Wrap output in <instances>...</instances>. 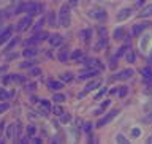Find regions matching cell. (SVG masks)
Returning a JSON list of instances; mask_svg holds the SVG:
<instances>
[{
	"label": "cell",
	"mask_w": 152,
	"mask_h": 144,
	"mask_svg": "<svg viewBox=\"0 0 152 144\" xmlns=\"http://www.w3.org/2000/svg\"><path fill=\"white\" fill-rule=\"evenodd\" d=\"M24 11H26V13L28 14V16H32V14L41 13V11H43V7H41V5H38V3H35V2H27V3L19 5L14 13L19 14V13H24Z\"/></svg>",
	"instance_id": "obj_1"
},
{
	"label": "cell",
	"mask_w": 152,
	"mask_h": 144,
	"mask_svg": "<svg viewBox=\"0 0 152 144\" xmlns=\"http://www.w3.org/2000/svg\"><path fill=\"white\" fill-rule=\"evenodd\" d=\"M57 22H59V26H62V27H68L71 24V13H70V7H68V5H62V7H60Z\"/></svg>",
	"instance_id": "obj_2"
},
{
	"label": "cell",
	"mask_w": 152,
	"mask_h": 144,
	"mask_svg": "<svg viewBox=\"0 0 152 144\" xmlns=\"http://www.w3.org/2000/svg\"><path fill=\"white\" fill-rule=\"evenodd\" d=\"M21 130H22V125L19 122L10 124L8 128H7V138L8 140H16V138L21 135Z\"/></svg>",
	"instance_id": "obj_3"
},
{
	"label": "cell",
	"mask_w": 152,
	"mask_h": 144,
	"mask_svg": "<svg viewBox=\"0 0 152 144\" xmlns=\"http://www.w3.org/2000/svg\"><path fill=\"white\" fill-rule=\"evenodd\" d=\"M89 18L97 19V21L103 22V21H106L108 14H106V11H104V10H102V8H95V10H90V11H89Z\"/></svg>",
	"instance_id": "obj_4"
},
{
	"label": "cell",
	"mask_w": 152,
	"mask_h": 144,
	"mask_svg": "<svg viewBox=\"0 0 152 144\" xmlns=\"http://www.w3.org/2000/svg\"><path fill=\"white\" fill-rule=\"evenodd\" d=\"M84 64L87 68H95V70H103V65L98 59H84Z\"/></svg>",
	"instance_id": "obj_5"
},
{
	"label": "cell",
	"mask_w": 152,
	"mask_h": 144,
	"mask_svg": "<svg viewBox=\"0 0 152 144\" xmlns=\"http://www.w3.org/2000/svg\"><path fill=\"white\" fill-rule=\"evenodd\" d=\"M30 24H32V19H30V16H26V18H22L21 21L18 22V30L19 32H24V30H27L28 27H30Z\"/></svg>",
	"instance_id": "obj_6"
},
{
	"label": "cell",
	"mask_w": 152,
	"mask_h": 144,
	"mask_svg": "<svg viewBox=\"0 0 152 144\" xmlns=\"http://www.w3.org/2000/svg\"><path fill=\"white\" fill-rule=\"evenodd\" d=\"M116 116H117V111H111L109 114H106L104 117L100 119L98 124H97V127H103V125H106V124H109V122H111V121H113V119L116 117Z\"/></svg>",
	"instance_id": "obj_7"
},
{
	"label": "cell",
	"mask_w": 152,
	"mask_h": 144,
	"mask_svg": "<svg viewBox=\"0 0 152 144\" xmlns=\"http://www.w3.org/2000/svg\"><path fill=\"white\" fill-rule=\"evenodd\" d=\"M132 76H133V70H124V71H121V73L114 75L111 79H119V81H124V79L132 78Z\"/></svg>",
	"instance_id": "obj_8"
},
{
	"label": "cell",
	"mask_w": 152,
	"mask_h": 144,
	"mask_svg": "<svg viewBox=\"0 0 152 144\" xmlns=\"http://www.w3.org/2000/svg\"><path fill=\"white\" fill-rule=\"evenodd\" d=\"M147 26H149L147 22H144V24H135V26H133V29H132V37H138L140 33H142Z\"/></svg>",
	"instance_id": "obj_9"
},
{
	"label": "cell",
	"mask_w": 152,
	"mask_h": 144,
	"mask_svg": "<svg viewBox=\"0 0 152 144\" xmlns=\"http://www.w3.org/2000/svg\"><path fill=\"white\" fill-rule=\"evenodd\" d=\"M62 43H64V38H62L60 35H51V37H49V45H51V48H59Z\"/></svg>",
	"instance_id": "obj_10"
},
{
	"label": "cell",
	"mask_w": 152,
	"mask_h": 144,
	"mask_svg": "<svg viewBox=\"0 0 152 144\" xmlns=\"http://www.w3.org/2000/svg\"><path fill=\"white\" fill-rule=\"evenodd\" d=\"M100 70H95V68H87L86 71L79 75V79H87V78H92V76H97Z\"/></svg>",
	"instance_id": "obj_11"
},
{
	"label": "cell",
	"mask_w": 152,
	"mask_h": 144,
	"mask_svg": "<svg viewBox=\"0 0 152 144\" xmlns=\"http://www.w3.org/2000/svg\"><path fill=\"white\" fill-rule=\"evenodd\" d=\"M130 14H132V10H130V8H122V10H119V13H117V21H125L127 18H130Z\"/></svg>",
	"instance_id": "obj_12"
},
{
	"label": "cell",
	"mask_w": 152,
	"mask_h": 144,
	"mask_svg": "<svg viewBox=\"0 0 152 144\" xmlns=\"http://www.w3.org/2000/svg\"><path fill=\"white\" fill-rule=\"evenodd\" d=\"M62 87H64V83H60V81H49V83H48V89L54 90V92L60 90Z\"/></svg>",
	"instance_id": "obj_13"
},
{
	"label": "cell",
	"mask_w": 152,
	"mask_h": 144,
	"mask_svg": "<svg viewBox=\"0 0 152 144\" xmlns=\"http://www.w3.org/2000/svg\"><path fill=\"white\" fill-rule=\"evenodd\" d=\"M138 16H140V18H149V16H152V3L151 5H146V7L140 11Z\"/></svg>",
	"instance_id": "obj_14"
},
{
	"label": "cell",
	"mask_w": 152,
	"mask_h": 144,
	"mask_svg": "<svg viewBox=\"0 0 152 144\" xmlns=\"http://www.w3.org/2000/svg\"><path fill=\"white\" fill-rule=\"evenodd\" d=\"M106 46H108V40H106V37H102V38H100V40L97 41V45H95L94 49H95V51H102V49H104Z\"/></svg>",
	"instance_id": "obj_15"
},
{
	"label": "cell",
	"mask_w": 152,
	"mask_h": 144,
	"mask_svg": "<svg viewBox=\"0 0 152 144\" xmlns=\"http://www.w3.org/2000/svg\"><path fill=\"white\" fill-rule=\"evenodd\" d=\"M37 54H38L37 48H26V49L22 51V56L24 57H35Z\"/></svg>",
	"instance_id": "obj_16"
},
{
	"label": "cell",
	"mask_w": 152,
	"mask_h": 144,
	"mask_svg": "<svg viewBox=\"0 0 152 144\" xmlns=\"http://www.w3.org/2000/svg\"><path fill=\"white\" fill-rule=\"evenodd\" d=\"M71 59H73L75 62H84L86 57H84V52L78 49V51H75L73 54H71Z\"/></svg>",
	"instance_id": "obj_17"
},
{
	"label": "cell",
	"mask_w": 152,
	"mask_h": 144,
	"mask_svg": "<svg viewBox=\"0 0 152 144\" xmlns=\"http://www.w3.org/2000/svg\"><path fill=\"white\" fill-rule=\"evenodd\" d=\"M10 35H11V29H5V30L0 33V45H3V43L10 38Z\"/></svg>",
	"instance_id": "obj_18"
},
{
	"label": "cell",
	"mask_w": 152,
	"mask_h": 144,
	"mask_svg": "<svg viewBox=\"0 0 152 144\" xmlns=\"http://www.w3.org/2000/svg\"><path fill=\"white\" fill-rule=\"evenodd\" d=\"M125 60L128 62V64H135L136 62V54L133 51H127L125 52Z\"/></svg>",
	"instance_id": "obj_19"
},
{
	"label": "cell",
	"mask_w": 152,
	"mask_h": 144,
	"mask_svg": "<svg viewBox=\"0 0 152 144\" xmlns=\"http://www.w3.org/2000/svg\"><path fill=\"white\" fill-rule=\"evenodd\" d=\"M57 57H59V60H60V62H66V60L70 59V52L66 51V49H62V51L59 52V56H57Z\"/></svg>",
	"instance_id": "obj_20"
},
{
	"label": "cell",
	"mask_w": 152,
	"mask_h": 144,
	"mask_svg": "<svg viewBox=\"0 0 152 144\" xmlns=\"http://www.w3.org/2000/svg\"><path fill=\"white\" fill-rule=\"evenodd\" d=\"M100 84H102L100 81H90V83H87V86H86V90H87V92L89 90H94V89H97Z\"/></svg>",
	"instance_id": "obj_21"
},
{
	"label": "cell",
	"mask_w": 152,
	"mask_h": 144,
	"mask_svg": "<svg viewBox=\"0 0 152 144\" xmlns=\"http://www.w3.org/2000/svg\"><path fill=\"white\" fill-rule=\"evenodd\" d=\"M124 33H125V30H124V29H116V30H114V40H122L124 38Z\"/></svg>",
	"instance_id": "obj_22"
},
{
	"label": "cell",
	"mask_w": 152,
	"mask_h": 144,
	"mask_svg": "<svg viewBox=\"0 0 152 144\" xmlns=\"http://www.w3.org/2000/svg\"><path fill=\"white\" fill-rule=\"evenodd\" d=\"M81 35H83V40L87 43L89 40H90V35H92V30H90V29H86V30H83L81 32Z\"/></svg>",
	"instance_id": "obj_23"
},
{
	"label": "cell",
	"mask_w": 152,
	"mask_h": 144,
	"mask_svg": "<svg viewBox=\"0 0 152 144\" xmlns=\"http://www.w3.org/2000/svg\"><path fill=\"white\" fill-rule=\"evenodd\" d=\"M48 24H49L51 27L57 26V22H56V14H54V13H49V14H48Z\"/></svg>",
	"instance_id": "obj_24"
},
{
	"label": "cell",
	"mask_w": 152,
	"mask_h": 144,
	"mask_svg": "<svg viewBox=\"0 0 152 144\" xmlns=\"http://www.w3.org/2000/svg\"><path fill=\"white\" fill-rule=\"evenodd\" d=\"M11 92H7V90H3V89H0V100H2V102H5V100L7 98H10L11 97Z\"/></svg>",
	"instance_id": "obj_25"
},
{
	"label": "cell",
	"mask_w": 152,
	"mask_h": 144,
	"mask_svg": "<svg viewBox=\"0 0 152 144\" xmlns=\"http://www.w3.org/2000/svg\"><path fill=\"white\" fill-rule=\"evenodd\" d=\"M52 100H54L56 103H62V102L65 100V95H62V94H56V95H54V98H52Z\"/></svg>",
	"instance_id": "obj_26"
},
{
	"label": "cell",
	"mask_w": 152,
	"mask_h": 144,
	"mask_svg": "<svg viewBox=\"0 0 152 144\" xmlns=\"http://www.w3.org/2000/svg\"><path fill=\"white\" fill-rule=\"evenodd\" d=\"M60 79L64 81V83H66V81H71V79H73V75H71V73H64V75L60 76Z\"/></svg>",
	"instance_id": "obj_27"
},
{
	"label": "cell",
	"mask_w": 152,
	"mask_h": 144,
	"mask_svg": "<svg viewBox=\"0 0 152 144\" xmlns=\"http://www.w3.org/2000/svg\"><path fill=\"white\" fill-rule=\"evenodd\" d=\"M141 73L146 76V78H152V68H142Z\"/></svg>",
	"instance_id": "obj_28"
},
{
	"label": "cell",
	"mask_w": 152,
	"mask_h": 144,
	"mask_svg": "<svg viewBox=\"0 0 152 144\" xmlns=\"http://www.w3.org/2000/svg\"><path fill=\"white\" fill-rule=\"evenodd\" d=\"M97 32L100 33V37H106V33H108V30H106V27H102V26H100V27L97 29Z\"/></svg>",
	"instance_id": "obj_29"
},
{
	"label": "cell",
	"mask_w": 152,
	"mask_h": 144,
	"mask_svg": "<svg viewBox=\"0 0 152 144\" xmlns=\"http://www.w3.org/2000/svg\"><path fill=\"white\" fill-rule=\"evenodd\" d=\"M8 109H10L8 103H0V114H3L5 111H8Z\"/></svg>",
	"instance_id": "obj_30"
},
{
	"label": "cell",
	"mask_w": 152,
	"mask_h": 144,
	"mask_svg": "<svg viewBox=\"0 0 152 144\" xmlns=\"http://www.w3.org/2000/svg\"><path fill=\"white\" fill-rule=\"evenodd\" d=\"M18 41H19L18 38H14V40H11V41H10V45H8V48H7V49H8V51H10V49H13V48L18 45Z\"/></svg>",
	"instance_id": "obj_31"
},
{
	"label": "cell",
	"mask_w": 152,
	"mask_h": 144,
	"mask_svg": "<svg viewBox=\"0 0 152 144\" xmlns=\"http://www.w3.org/2000/svg\"><path fill=\"white\" fill-rule=\"evenodd\" d=\"M40 73H41V70H40V68H37V67H35V68H32V70H30V76H38Z\"/></svg>",
	"instance_id": "obj_32"
},
{
	"label": "cell",
	"mask_w": 152,
	"mask_h": 144,
	"mask_svg": "<svg viewBox=\"0 0 152 144\" xmlns=\"http://www.w3.org/2000/svg\"><path fill=\"white\" fill-rule=\"evenodd\" d=\"M140 135H141V130H140V128H133V130H132V136H133V138H138Z\"/></svg>",
	"instance_id": "obj_33"
},
{
	"label": "cell",
	"mask_w": 152,
	"mask_h": 144,
	"mask_svg": "<svg viewBox=\"0 0 152 144\" xmlns=\"http://www.w3.org/2000/svg\"><path fill=\"white\" fill-rule=\"evenodd\" d=\"M117 143H121V144H127V138H124V135H117Z\"/></svg>",
	"instance_id": "obj_34"
},
{
	"label": "cell",
	"mask_w": 152,
	"mask_h": 144,
	"mask_svg": "<svg viewBox=\"0 0 152 144\" xmlns=\"http://www.w3.org/2000/svg\"><path fill=\"white\" fill-rule=\"evenodd\" d=\"M35 89H37V84H33V83L26 86V90H28V92H32V90H35Z\"/></svg>",
	"instance_id": "obj_35"
},
{
	"label": "cell",
	"mask_w": 152,
	"mask_h": 144,
	"mask_svg": "<svg viewBox=\"0 0 152 144\" xmlns=\"http://www.w3.org/2000/svg\"><path fill=\"white\" fill-rule=\"evenodd\" d=\"M142 122H144V124H151V122H152V113L147 114V116H146L144 119H142Z\"/></svg>",
	"instance_id": "obj_36"
},
{
	"label": "cell",
	"mask_w": 152,
	"mask_h": 144,
	"mask_svg": "<svg viewBox=\"0 0 152 144\" xmlns=\"http://www.w3.org/2000/svg\"><path fill=\"white\" fill-rule=\"evenodd\" d=\"M127 52V46H124V48H121V49L117 51V54H116V57H121L122 54H125Z\"/></svg>",
	"instance_id": "obj_37"
},
{
	"label": "cell",
	"mask_w": 152,
	"mask_h": 144,
	"mask_svg": "<svg viewBox=\"0 0 152 144\" xmlns=\"http://www.w3.org/2000/svg\"><path fill=\"white\" fill-rule=\"evenodd\" d=\"M62 122L64 124H66V122H70V114H62Z\"/></svg>",
	"instance_id": "obj_38"
},
{
	"label": "cell",
	"mask_w": 152,
	"mask_h": 144,
	"mask_svg": "<svg viewBox=\"0 0 152 144\" xmlns=\"http://www.w3.org/2000/svg\"><path fill=\"white\" fill-rule=\"evenodd\" d=\"M32 64H33V62H22V64L19 65V67H21V68H28V67H30Z\"/></svg>",
	"instance_id": "obj_39"
},
{
	"label": "cell",
	"mask_w": 152,
	"mask_h": 144,
	"mask_svg": "<svg viewBox=\"0 0 152 144\" xmlns=\"http://www.w3.org/2000/svg\"><path fill=\"white\" fill-rule=\"evenodd\" d=\"M84 130L89 133L90 130H92V124H90V122H86V125H84Z\"/></svg>",
	"instance_id": "obj_40"
},
{
	"label": "cell",
	"mask_w": 152,
	"mask_h": 144,
	"mask_svg": "<svg viewBox=\"0 0 152 144\" xmlns=\"http://www.w3.org/2000/svg\"><path fill=\"white\" fill-rule=\"evenodd\" d=\"M104 92H106V89H102V90H100V92L97 94V97H95V98H97V100H98V98H102V95H103Z\"/></svg>",
	"instance_id": "obj_41"
},
{
	"label": "cell",
	"mask_w": 152,
	"mask_h": 144,
	"mask_svg": "<svg viewBox=\"0 0 152 144\" xmlns=\"http://www.w3.org/2000/svg\"><path fill=\"white\" fill-rule=\"evenodd\" d=\"M127 92H128V90H127L125 87H124V89L121 90V92H119V95H121V97H125V95H127Z\"/></svg>",
	"instance_id": "obj_42"
},
{
	"label": "cell",
	"mask_w": 152,
	"mask_h": 144,
	"mask_svg": "<svg viewBox=\"0 0 152 144\" xmlns=\"http://www.w3.org/2000/svg\"><path fill=\"white\" fill-rule=\"evenodd\" d=\"M54 113L57 114V116H62V114H64V111H62L60 108H56V109H54Z\"/></svg>",
	"instance_id": "obj_43"
},
{
	"label": "cell",
	"mask_w": 152,
	"mask_h": 144,
	"mask_svg": "<svg viewBox=\"0 0 152 144\" xmlns=\"http://www.w3.org/2000/svg\"><path fill=\"white\" fill-rule=\"evenodd\" d=\"M33 133H35V127H32V125H30V127H28V135L32 136Z\"/></svg>",
	"instance_id": "obj_44"
},
{
	"label": "cell",
	"mask_w": 152,
	"mask_h": 144,
	"mask_svg": "<svg viewBox=\"0 0 152 144\" xmlns=\"http://www.w3.org/2000/svg\"><path fill=\"white\" fill-rule=\"evenodd\" d=\"M41 26H43V21H38V24H37V26H35V29H33V30L37 32V30H38V29H40Z\"/></svg>",
	"instance_id": "obj_45"
},
{
	"label": "cell",
	"mask_w": 152,
	"mask_h": 144,
	"mask_svg": "<svg viewBox=\"0 0 152 144\" xmlns=\"http://www.w3.org/2000/svg\"><path fill=\"white\" fill-rule=\"evenodd\" d=\"M70 2V7H76L78 5V0H68Z\"/></svg>",
	"instance_id": "obj_46"
},
{
	"label": "cell",
	"mask_w": 152,
	"mask_h": 144,
	"mask_svg": "<svg viewBox=\"0 0 152 144\" xmlns=\"http://www.w3.org/2000/svg\"><path fill=\"white\" fill-rule=\"evenodd\" d=\"M16 57H18V54H16V52H13V54H10V56H8V59H10V60H13V59H16Z\"/></svg>",
	"instance_id": "obj_47"
},
{
	"label": "cell",
	"mask_w": 152,
	"mask_h": 144,
	"mask_svg": "<svg viewBox=\"0 0 152 144\" xmlns=\"http://www.w3.org/2000/svg\"><path fill=\"white\" fill-rule=\"evenodd\" d=\"M8 70V67L5 65V67H0V75H3V71H7Z\"/></svg>",
	"instance_id": "obj_48"
},
{
	"label": "cell",
	"mask_w": 152,
	"mask_h": 144,
	"mask_svg": "<svg viewBox=\"0 0 152 144\" xmlns=\"http://www.w3.org/2000/svg\"><path fill=\"white\" fill-rule=\"evenodd\" d=\"M3 124H5V122H2V121H0V135H2V132H3V127H5Z\"/></svg>",
	"instance_id": "obj_49"
},
{
	"label": "cell",
	"mask_w": 152,
	"mask_h": 144,
	"mask_svg": "<svg viewBox=\"0 0 152 144\" xmlns=\"http://www.w3.org/2000/svg\"><path fill=\"white\" fill-rule=\"evenodd\" d=\"M147 143H152V136H151V138H147Z\"/></svg>",
	"instance_id": "obj_50"
},
{
	"label": "cell",
	"mask_w": 152,
	"mask_h": 144,
	"mask_svg": "<svg viewBox=\"0 0 152 144\" xmlns=\"http://www.w3.org/2000/svg\"><path fill=\"white\" fill-rule=\"evenodd\" d=\"M0 29H2V21H0Z\"/></svg>",
	"instance_id": "obj_51"
},
{
	"label": "cell",
	"mask_w": 152,
	"mask_h": 144,
	"mask_svg": "<svg viewBox=\"0 0 152 144\" xmlns=\"http://www.w3.org/2000/svg\"><path fill=\"white\" fill-rule=\"evenodd\" d=\"M151 60H152V54H151Z\"/></svg>",
	"instance_id": "obj_52"
}]
</instances>
